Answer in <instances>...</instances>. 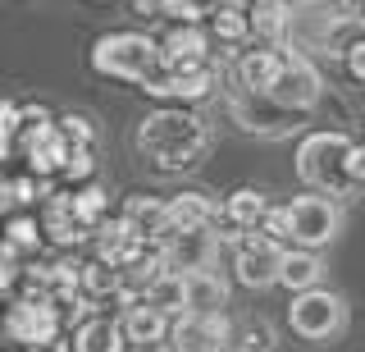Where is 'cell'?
Instances as JSON below:
<instances>
[{"label":"cell","mask_w":365,"mask_h":352,"mask_svg":"<svg viewBox=\"0 0 365 352\" xmlns=\"http://www.w3.org/2000/svg\"><path fill=\"white\" fill-rule=\"evenodd\" d=\"M37 206H41V215H37L41 243H55L60 252H68V247H78L87 238V229L73 220V211H68V192H46Z\"/></svg>","instance_id":"15"},{"label":"cell","mask_w":365,"mask_h":352,"mask_svg":"<svg viewBox=\"0 0 365 352\" xmlns=\"http://www.w3.org/2000/svg\"><path fill=\"white\" fill-rule=\"evenodd\" d=\"M288 325L306 343H329V338H338L342 329H347V298L334 293V288H324V283H315V288H306V293H292Z\"/></svg>","instance_id":"5"},{"label":"cell","mask_w":365,"mask_h":352,"mask_svg":"<svg viewBox=\"0 0 365 352\" xmlns=\"http://www.w3.org/2000/svg\"><path fill=\"white\" fill-rule=\"evenodd\" d=\"M351 142L347 133L338 129H315L306 133L302 142H297V178H302L311 192H319V197H351L356 192V183H351Z\"/></svg>","instance_id":"2"},{"label":"cell","mask_w":365,"mask_h":352,"mask_svg":"<svg viewBox=\"0 0 365 352\" xmlns=\"http://www.w3.org/2000/svg\"><path fill=\"white\" fill-rule=\"evenodd\" d=\"M5 211H9V178L0 174V215H5Z\"/></svg>","instance_id":"39"},{"label":"cell","mask_w":365,"mask_h":352,"mask_svg":"<svg viewBox=\"0 0 365 352\" xmlns=\"http://www.w3.org/2000/svg\"><path fill=\"white\" fill-rule=\"evenodd\" d=\"M68 211H73V220L91 233V229H96V224L110 215V192L101 188V183H83V188L68 192Z\"/></svg>","instance_id":"27"},{"label":"cell","mask_w":365,"mask_h":352,"mask_svg":"<svg viewBox=\"0 0 365 352\" xmlns=\"http://www.w3.org/2000/svg\"><path fill=\"white\" fill-rule=\"evenodd\" d=\"M351 28H356L361 37H365V14H356V19H351Z\"/></svg>","instance_id":"40"},{"label":"cell","mask_w":365,"mask_h":352,"mask_svg":"<svg viewBox=\"0 0 365 352\" xmlns=\"http://www.w3.org/2000/svg\"><path fill=\"white\" fill-rule=\"evenodd\" d=\"M283 215H288L292 247H302V252H319L342 233V206L319 192H302V197L283 201Z\"/></svg>","instance_id":"6"},{"label":"cell","mask_w":365,"mask_h":352,"mask_svg":"<svg viewBox=\"0 0 365 352\" xmlns=\"http://www.w3.org/2000/svg\"><path fill=\"white\" fill-rule=\"evenodd\" d=\"M351 183H356V188H365V146L356 142V146H351Z\"/></svg>","instance_id":"35"},{"label":"cell","mask_w":365,"mask_h":352,"mask_svg":"<svg viewBox=\"0 0 365 352\" xmlns=\"http://www.w3.org/2000/svg\"><path fill=\"white\" fill-rule=\"evenodd\" d=\"M119 220L128 224V229L142 238V243H151V247H160V243L169 238L165 201L151 197V192H128V197H123V206H119Z\"/></svg>","instance_id":"17"},{"label":"cell","mask_w":365,"mask_h":352,"mask_svg":"<svg viewBox=\"0 0 365 352\" xmlns=\"http://www.w3.org/2000/svg\"><path fill=\"white\" fill-rule=\"evenodd\" d=\"M14 124H19V106L0 96V133H14Z\"/></svg>","instance_id":"36"},{"label":"cell","mask_w":365,"mask_h":352,"mask_svg":"<svg viewBox=\"0 0 365 352\" xmlns=\"http://www.w3.org/2000/svg\"><path fill=\"white\" fill-rule=\"evenodd\" d=\"M0 334H5L14 348H23V352H46L55 338L64 334L60 306H55V302H23V298H14L9 311H5V321H0Z\"/></svg>","instance_id":"7"},{"label":"cell","mask_w":365,"mask_h":352,"mask_svg":"<svg viewBox=\"0 0 365 352\" xmlns=\"http://www.w3.org/2000/svg\"><path fill=\"white\" fill-rule=\"evenodd\" d=\"M165 220H169V233H187V229H215L220 224V201L210 192H174L165 197Z\"/></svg>","instance_id":"16"},{"label":"cell","mask_w":365,"mask_h":352,"mask_svg":"<svg viewBox=\"0 0 365 352\" xmlns=\"http://www.w3.org/2000/svg\"><path fill=\"white\" fill-rule=\"evenodd\" d=\"M283 5H297V0H283Z\"/></svg>","instance_id":"43"},{"label":"cell","mask_w":365,"mask_h":352,"mask_svg":"<svg viewBox=\"0 0 365 352\" xmlns=\"http://www.w3.org/2000/svg\"><path fill=\"white\" fill-rule=\"evenodd\" d=\"M0 229H5L0 238H5V243L14 247L19 256H23V252H37V247H41V229H37V215H32V211H19V215H9V220L0 224Z\"/></svg>","instance_id":"30"},{"label":"cell","mask_w":365,"mask_h":352,"mask_svg":"<svg viewBox=\"0 0 365 352\" xmlns=\"http://www.w3.org/2000/svg\"><path fill=\"white\" fill-rule=\"evenodd\" d=\"M155 46H160V64L165 69L201 64V60H210V32L201 24H169L165 37H155Z\"/></svg>","instance_id":"13"},{"label":"cell","mask_w":365,"mask_h":352,"mask_svg":"<svg viewBox=\"0 0 365 352\" xmlns=\"http://www.w3.org/2000/svg\"><path fill=\"white\" fill-rule=\"evenodd\" d=\"M228 321L233 316H192L178 311L169 316V334H165V352H228Z\"/></svg>","instance_id":"9"},{"label":"cell","mask_w":365,"mask_h":352,"mask_svg":"<svg viewBox=\"0 0 365 352\" xmlns=\"http://www.w3.org/2000/svg\"><path fill=\"white\" fill-rule=\"evenodd\" d=\"M114 321H119V334H123V343H128V348H155V343H165V334H169V316L155 311L151 302L123 306Z\"/></svg>","instance_id":"18"},{"label":"cell","mask_w":365,"mask_h":352,"mask_svg":"<svg viewBox=\"0 0 365 352\" xmlns=\"http://www.w3.org/2000/svg\"><path fill=\"white\" fill-rule=\"evenodd\" d=\"M228 115L237 119V129L260 133V138H283V133H292L297 119H302V115H292V110L274 106L269 96H251L242 87H228Z\"/></svg>","instance_id":"10"},{"label":"cell","mask_w":365,"mask_h":352,"mask_svg":"<svg viewBox=\"0 0 365 352\" xmlns=\"http://www.w3.org/2000/svg\"><path fill=\"white\" fill-rule=\"evenodd\" d=\"M114 288H119V270H110L101 256L78 261V298H87V302H110Z\"/></svg>","instance_id":"26"},{"label":"cell","mask_w":365,"mask_h":352,"mask_svg":"<svg viewBox=\"0 0 365 352\" xmlns=\"http://www.w3.org/2000/svg\"><path fill=\"white\" fill-rule=\"evenodd\" d=\"M87 64L101 78H119V83L146 87L160 74V46L151 32H106L91 41Z\"/></svg>","instance_id":"4"},{"label":"cell","mask_w":365,"mask_h":352,"mask_svg":"<svg viewBox=\"0 0 365 352\" xmlns=\"http://www.w3.org/2000/svg\"><path fill=\"white\" fill-rule=\"evenodd\" d=\"M274 106L292 110V115H311L319 106V96H324V78H319L315 60H302V55L283 51V69L274 78V87L265 92Z\"/></svg>","instance_id":"8"},{"label":"cell","mask_w":365,"mask_h":352,"mask_svg":"<svg viewBox=\"0 0 365 352\" xmlns=\"http://www.w3.org/2000/svg\"><path fill=\"white\" fill-rule=\"evenodd\" d=\"M279 266H283V247L265 243L260 233H242L233 243V279L242 288H269V283H279Z\"/></svg>","instance_id":"11"},{"label":"cell","mask_w":365,"mask_h":352,"mask_svg":"<svg viewBox=\"0 0 365 352\" xmlns=\"http://www.w3.org/2000/svg\"><path fill=\"white\" fill-rule=\"evenodd\" d=\"M60 174H64V178H68V183H73V188L91 183V178H96V151H87V146H73Z\"/></svg>","instance_id":"32"},{"label":"cell","mask_w":365,"mask_h":352,"mask_svg":"<svg viewBox=\"0 0 365 352\" xmlns=\"http://www.w3.org/2000/svg\"><path fill=\"white\" fill-rule=\"evenodd\" d=\"M210 37L220 46H242L251 37L247 32V5H233V0H215L210 5Z\"/></svg>","instance_id":"25"},{"label":"cell","mask_w":365,"mask_h":352,"mask_svg":"<svg viewBox=\"0 0 365 352\" xmlns=\"http://www.w3.org/2000/svg\"><path fill=\"white\" fill-rule=\"evenodd\" d=\"M279 69H283V46H251L233 60V87H242L251 96H265Z\"/></svg>","instance_id":"14"},{"label":"cell","mask_w":365,"mask_h":352,"mask_svg":"<svg viewBox=\"0 0 365 352\" xmlns=\"http://www.w3.org/2000/svg\"><path fill=\"white\" fill-rule=\"evenodd\" d=\"M68 343H73V352H128V343L119 334V321L106 311H91L83 325L68 329Z\"/></svg>","instance_id":"20"},{"label":"cell","mask_w":365,"mask_h":352,"mask_svg":"<svg viewBox=\"0 0 365 352\" xmlns=\"http://www.w3.org/2000/svg\"><path fill=\"white\" fill-rule=\"evenodd\" d=\"M319 279H324V261H319V252H302V247H288V252H283L279 283L288 293H306V288H315Z\"/></svg>","instance_id":"24"},{"label":"cell","mask_w":365,"mask_h":352,"mask_svg":"<svg viewBox=\"0 0 365 352\" xmlns=\"http://www.w3.org/2000/svg\"><path fill=\"white\" fill-rule=\"evenodd\" d=\"M55 129H60V138L68 142V151H73V146H87V151H96V124H91L87 115L68 110V115L55 119Z\"/></svg>","instance_id":"31"},{"label":"cell","mask_w":365,"mask_h":352,"mask_svg":"<svg viewBox=\"0 0 365 352\" xmlns=\"http://www.w3.org/2000/svg\"><path fill=\"white\" fill-rule=\"evenodd\" d=\"M256 233L265 238V243L283 247V252H288V247H292V238H288V215H283V206H269V211H265V220L256 224Z\"/></svg>","instance_id":"33"},{"label":"cell","mask_w":365,"mask_h":352,"mask_svg":"<svg viewBox=\"0 0 365 352\" xmlns=\"http://www.w3.org/2000/svg\"><path fill=\"white\" fill-rule=\"evenodd\" d=\"M338 60H342V69H347L351 83H365V37H361V32H351V37L342 41Z\"/></svg>","instance_id":"34"},{"label":"cell","mask_w":365,"mask_h":352,"mask_svg":"<svg viewBox=\"0 0 365 352\" xmlns=\"http://www.w3.org/2000/svg\"><path fill=\"white\" fill-rule=\"evenodd\" d=\"M361 138H365V119H361ZM361 146H365V142H361Z\"/></svg>","instance_id":"41"},{"label":"cell","mask_w":365,"mask_h":352,"mask_svg":"<svg viewBox=\"0 0 365 352\" xmlns=\"http://www.w3.org/2000/svg\"><path fill=\"white\" fill-rule=\"evenodd\" d=\"M351 37V24L338 14L329 0H297L288 5V28H283V51L315 60V55H334L342 51V41Z\"/></svg>","instance_id":"3"},{"label":"cell","mask_w":365,"mask_h":352,"mask_svg":"<svg viewBox=\"0 0 365 352\" xmlns=\"http://www.w3.org/2000/svg\"><path fill=\"white\" fill-rule=\"evenodd\" d=\"M215 256H220L215 229L169 233L165 243H160V261H165V270H178V275H192V270H215Z\"/></svg>","instance_id":"12"},{"label":"cell","mask_w":365,"mask_h":352,"mask_svg":"<svg viewBox=\"0 0 365 352\" xmlns=\"http://www.w3.org/2000/svg\"><path fill=\"white\" fill-rule=\"evenodd\" d=\"M23 161H28L32 178H46V183H51V178L64 169V161H68V142L60 138V129H51V133H41L32 146H23Z\"/></svg>","instance_id":"23"},{"label":"cell","mask_w":365,"mask_h":352,"mask_svg":"<svg viewBox=\"0 0 365 352\" xmlns=\"http://www.w3.org/2000/svg\"><path fill=\"white\" fill-rule=\"evenodd\" d=\"M14 156V133H0V165Z\"/></svg>","instance_id":"38"},{"label":"cell","mask_w":365,"mask_h":352,"mask_svg":"<svg viewBox=\"0 0 365 352\" xmlns=\"http://www.w3.org/2000/svg\"><path fill=\"white\" fill-rule=\"evenodd\" d=\"M182 311H192V316L228 311V283L215 275V270H192V275H182Z\"/></svg>","instance_id":"19"},{"label":"cell","mask_w":365,"mask_h":352,"mask_svg":"<svg viewBox=\"0 0 365 352\" xmlns=\"http://www.w3.org/2000/svg\"><path fill=\"white\" fill-rule=\"evenodd\" d=\"M133 146L151 169L160 174H187L197 169L215 146V133L201 115H192L187 106H160L151 115L137 119Z\"/></svg>","instance_id":"1"},{"label":"cell","mask_w":365,"mask_h":352,"mask_svg":"<svg viewBox=\"0 0 365 352\" xmlns=\"http://www.w3.org/2000/svg\"><path fill=\"white\" fill-rule=\"evenodd\" d=\"M142 302H151L155 311H165V316H178L182 311V275L178 270H160Z\"/></svg>","instance_id":"29"},{"label":"cell","mask_w":365,"mask_h":352,"mask_svg":"<svg viewBox=\"0 0 365 352\" xmlns=\"http://www.w3.org/2000/svg\"><path fill=\"white\" fill-rule=\"evenodd\" d=\"M96 5H110V0H96Z\"/></svg>","instance_id":"42"},{"label":"cell","mask_w":365,"mask_h":352,"mask_svg":"<svg viewBox=\"0 0 365 352\" xmlns=\"http://www.w3.org/2000/svg\"><path fill=\"white\" fill-rule=\"evenodd\" d=\"M265 211H269V197L260 188H233L220 206V224H228V229H237V233H256V224L265 220Z\"/></svg>","instance_id":"21"},{"label":"cell","mask_w":365,"mask_h":352,"mask_svg":"<svg viewBox=\"0 0 365 352\" xmlns=\"http://www.w3.org/2000/svg\"><path fill=\"white\" fill-rule=\"evenodd\" d=\"M228 352H274V329L265 321H228Z\"/></svg>","instance_id":"28"},{"label":"cell","mask_w":365,"mask_h":352,"mask_svg":"<svg viewBox=\"0 0 365 352\" xmlns=\"http://www.w3.org/2000/svg\"><path fill=\"white\" fill-rule=\"evenodd\" d=\"M283 28H288L283 0H251L247 5V32L256 37V46H283Z\"/></svg>","instance_id":"22"},{"label":"cell","mask_w":365,"mask_h":352,"mask_svg":"<svg viewBox=\"0 0 365 352\" xmlns=\"http://www.w3.org/2000/svg\"><path fill=\"white\" fill-rule=\"evenodd\" d=\"M334 9H338V14H342V19H347V24H351V19H356V14H365V0H338Z\"/></svg>","instance_id":"37"}]
</instances>
